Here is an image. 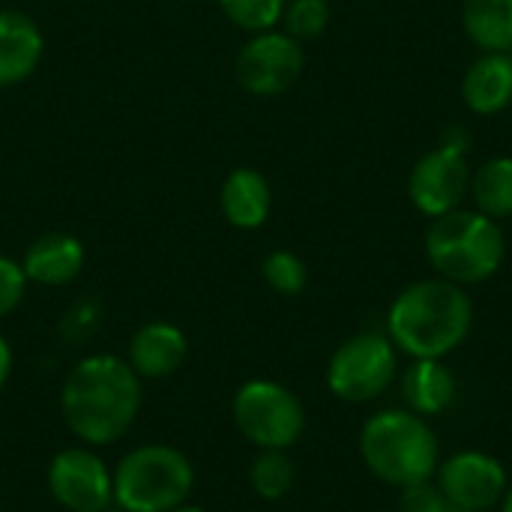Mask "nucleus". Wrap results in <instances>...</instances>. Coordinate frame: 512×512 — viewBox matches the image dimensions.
Masks as SVG:
<instances>
[{
	"mask_svg": "<svg viewBox=\"0 0 512 512\" xmlns=\"http://www.w3.org/2000/svg\"><path fill=\"white\" fill-rule=\"evenodd\" d=\"M60 411L69 432L84 444H114L141 411V378L120 357H84L63 381Z\"/></svg>",
	"mask_w": 512,
	"mask_h": 512,
	"instance_id": "obj_1",
	"label": "nucleus"
},
{
	"mask_svg": "<svg viewBox=\"0 0 512 512\" xmlns=\"http://www.w3.org/2000/svg\"><path fill=\"white\" fill-rule=\"evenodd\" d=\"M471 324L468 291L441 276L408 285L387 312L390 342L414 360H444L468 339Z\"/></svg>",
	"mask_w": 512,
	"mask_h": 512,
	"instance_id": "obj_2",
	"label": "nucleus"
},
{
	"mask_svg": "<svg viewBox=\"0 0 512 512\" xmlns=\"http://www.w3.org/2000/svg\"><path fill=\"white\" fill-rule=\"evenodd\" d=\"M360 456L366 468L393 489L435 480L441 444L432 426L414 411H378L360 429Z\"/></svg>",
	"mask_w": 512,
	"mask_h": 512,
	"instance_id": "obj_3",
	"label": "nucleus"
},
{
	"mask_svg": "<svg viewBox=\"0 0 512 512\" xmlns=\"http://www.w3.org/2000/svg\"><path fill=\"white\" fill-rule=\"evenodd\" d=\"M507 255L504 231L480 210H450L432 219L426 231V258L435 273L456 285H480L492 279Z\"/></svg>",
	"mask_w": 512,
	"mask_h": 512,
	"instance_id": "obj_4",
	"label": "nucleus"
},
{
	"mask_svg": "<svg viewBox=\"0 0 512 512\" xmlns=\"http://www.w3.org/2000/svg\"><path fill=\"white\" fill-rule=\"evenodd\" d=\"M195 486L192 462L165 444L126 453L114 471V501L129 512H171L183 507Z\"/></svg>",
	"mask_w": 512,
	"mask_h": 512,
	"instance_id": "obj_5",
	"label": "nucleus"
},
{
	"mask_svg": "<svg viewBox=\"0 0 512 512\" xmlns=\"http://www.w3.org/2000/svg\"><path fill=\"white\" fill-rule=\"evenodd\" d=\"M240 435L258 450H288L306 429L300 399L276 381H249L231 405Z\"/></svg>",
	"mask_w": 512,
	"mask_h": 512,
	"instance_id": "obj_6",
	"label": "nucleus"
},
{
	"mask_svg": "<svg viewBox=\"0 0 512 512\" xmlns=\"http://www.w3.org/2000/svg\"><path fill=\"white\" fill-rule=\"evenodd\" d=\"M396 381V345L387 333H357L336 348L327 366V387L342 402H372Z\"/></svg>",
	"mask_w": 512,
	"mask_h": 512,
	"instance_id": "obj_7",
	"label": "nucleus"
},
{
	"mask_svg": "<svg viewBox=\"0 0 512 512\" xmlns=\"http://www.w3.org/2000/svg\"><path fill=\"white\" fill-rule=\"evenodd\" d=\"M306 66L303 45L288 36L285 30H264L252 33V39L240 48L234 72L237 84L252 96H282L288 93Z\"/></svg>",
	"mask_w": 512,
	"mask_h": 512,
	"instance_id": "obj_8",
	"label": "nucleus"
},
{
	"mask_svg": "<svg viewBox=\"0 0 512 512\" xmlns=\"http://www.w3.org/2000/svg\"><path fill=\"white\" fill-rule=\"evenodd\" d=\"M471 189L468 171V147L447 144L429 150L408 177V198L414 210L429 219H438L450 210H459Z\"/></svg>",
	"mask_w": 512,
	"mask_h": 512,
	"instance_id": "obj_9",
	"label": "nucleus"
},
{
	"mask_svg": "<svg viewBox=\"0 0 512 512\" xmlns=\"http://www.w3.org/2000/svg\"><path fill=\"white\" fill-rule=\"evenodd\" d=\"M48 489L69 512H105L114 501V474L96 453L69 447L51 459Z\"/></svg>",
	"mask_w": 512,
	"mask_h": 512,
	"instance_id": "obj_10",
	"label": "nucleus"
},
{
	"mask_svg": "<svg viewBox=\"0 0 512 512\" xmlns=\"http://www.w3.org/2000/svg\"><path fill=\"white\" fill-rule=\"evenodd\" d=\"M435 483L462 512H489L510 486L504 465L480 450H465L444 459Z\"/></svg>",
	"mask_w": 512,
	"mask_h": 512,
	"instance_id": "obj_11",
	"label": "nucleus"
},
{
	"mask_svg": "<svg viewBox=\"0 0 512 512\" xmlns=\"http://www.w3.org/2000/svg\"><path fill=\"white\" fill-rule=\"evenodd\" d=\"M45 51V39L39 24L18 12L0 9V87H12L27 81Z\"/></svg>",
	"mask_w": 512,
	"mask_h": 512,
	"instance_id": "obj_12",
	"label": "nucleus"
},
{
	"mask_svg": "<svg viewBox=\"0 0 512 512\" xmlns=\"http://www.w3.org/2000/svg\"><path fill=\"white\" fill-rule=\"evenodd\" d=\"M21 270L27 282L45 285V288L69 285L84 270V246L78 237L63 234V231L45 234L27 246Z\"/></svg>",
	"mask_w": 512,
	"mask_h": 512,
	"instance_id": "obj_13",
	"label": "nucleus"
},
{
	"mask_svg": "<svg viewBox=\"0 0 512 512\" xmlns=\"http://www.w3.org/2000/svg\"><path fill=\"white\" fill-rule=\"evenodd\" d=\"M189 342L180 327L168 321L144 324L129 342V366L138 378H168L186 360Z\"/></svg>",
	"mask_w": 512,
	"mask_h": 512,
	"instance_id": "obj_14",
	"label": "nucleus"
},
{
	"mask_svg": "<svg viewBox=\"0 0 512 512\" xmlns=\"http://www.w3.org/2000/svg\"><path fill=\"white\" fill-rule=\"evenodd\" d=\"M219 207L228 225L240 231L261 228L273 207V192L267 177L255 168H234L219 189Z\"/></svg>",
	"mask_w": 512,
	"mask_h": 512,
	"instance_id": "obj_15",
	"label": "nucleus"
},
{
	"mask_svg": "<svg viewBox=\"0 0 512 512\" xmlns=\"http://www.w3.org/2000/svg\"><path fill=\"white\" fill-rule=\"evenodd\" d=\"M462 99L474 114H501L512 102V57L510 51L480 54L462 81Z\"/></svg>",
	"mask_w": 512,
	"mask_h": 512,
	"instance_id": "obj_16",
	"label": "nucleus"
},
{
	"mask_svg": "<svg viewBox=\"0 0 512 512\" xmlns=\"http://www.w3.org/2000/svg\"><path fill=\"white\" fill-rule=\"evenodd\" d=\"M456 378L444 360H414L402 375V396L420 417L444 414L456 402Z\"/></svg>",
	"mask_w": 512,
	"mask_h": 512,
	"instance_id": "obj_17",
	"label": "nucleus"
},
{
	"mask_svg": "<svg viewBox=\"0 0 512 512\" xmlns=\"http://www.w3.org/2000/svg\"><path fill=\"white\" fill-rule=\"evenodd\" d=\"M465 36L483 51L512 48V0H462Z\"/></svg>",
	"mask_w": 512,
	"mask_h": 512,
	"instance_id": "obj_18",
	"label": "nucleus"
},
{
	"mask_svg": "<svg viewBox=\"0 0 512 512\" xmlns=\"http://www.w3.org/2000/svg\"><path fill=\"white\" fill-rule=\"evenodd\" d=\"M471 198L477 210L495 222L512 216V156H495L471 174Z\"/></svg>",
	"mask_w": 512,
	"mask_h": 512,
	"instance_id": "obj_19",
	"label": "nucleus"
},
{
	"mask_svg": "<svg viewBox=\"0 0 512 512\" xmlns=\"http://www.w3.org/2000/svg\"><path fill=\"white\" fill-rule=\"evenodd\" d=\"M252 489L264 501H279L294 486V462L285 456V450H261V456L252 462Z\"/></svg>",
	"mask_w": 512,
	"mask_h": 512,
	"instance_id": "obj_20",
	"label": "nucleus"
},
{
	"mask_svg": "<svg viewBox=\"0 0 512 512\" xmlns=\"http://www.w3.org/2000/svg\"><path fill=\"white\" fill-rule=\"evenodd\" d=\"M288 0H219L225 18L249 33L273 30L282 21Z\"/></svg>",
	"mask_w": 512,
	"mask_h": 512,
	"instance_id": "obj_21",
	"label": "nucleus"
},
{
	"mask_svg": "<svg viewBox=\"0 0 512 512\" xmlns=\"http://www.w3.org/2000/svg\"><path fill=\"white\" fill-rule=\"evenodd\" d=\"M282 21H285V33L294 36L297 42L315 39L330 24V3L327 0H288Z\"/></svg>",
	"mask_w": 512,
	"mask_h": 512,
	"instance_id": "obj_22",
	"label": "nucleus"
},
{
	"mask_svg": "<svg viewBox=\"0 0 512 512\" xmlns=\"http://www.w3.org/2000/svg\"><path fill=\"white\" fill-rule=\"evenodd\" d=\"M261 273H264L267 285H270L276 294H288V297L300 294V291L306 288V279H309L306 264H303L294 252H288V249L270 252V255L264 258Z\"/></svg>",
	"mask_w": 512,
	"mask_h": 512,
	"instance_id": "obj_23",
	"label": "nucleus"
},
{
	"mask_svg": "<svg viewBox=\"0 0 512 512\" xmlns=\"http://www.w3.org/2000/svg\"><path fill=\"white\" fill-rule=\"evenodd\" d=\"M399 512H462L441 489L438 483L426 480L417 486L402 489L399 495Z\"/></svg>",
	"mask_w": 512,
	"mask_h": 512,
	"instance_id": "obj_24",
	"label": "nucleus"
},
{
	"mask_svg": "<svg viewBox=\"0 0 512 512\" xmlns=\"http://www.w3.org/2000/svg\"><path fill=\"white\" fill-rule=\"evenodd\" d=\"M24 288H27V276L21 264L0 255V318L18 309V303L24 300Z\"/></svg>",
	"mask_w": 512,
	"mask_h": 512,
	"instance_id": "obj_25",
	"label": "nucleus"
},
{
	"mask_svg": "<svg viewBox=\"0 0 512 512\" xmlns=\"http://www.w3.org/2000/svg\"><path fill=\"white\" fill-rule=\"evenodd\" d=\"M9 372H12V348H9V342L0 336V390H3V384L9 381Z\"/></svg>",
	"mask_w": 512,
	"mask_h": 512,
	"instance_id": "obj_26",
	"label": "nucleus"
},
{
	"mask_svg": "<svg viewBox=\"0 0 512 512\" xmlns=\"http://www.w3.org/2000/svg\"><path fill=\"white\" fill-rule=\"evenodd\" d=\"M501 512H512V483L507 486L504 498H501Z\"/></svg>",
	"mask_w": 512,
	"mask_h": 512,
	"instance_id": "obj_27",
	"label": "nucleus"
},
{
	"mask_svg": "<svg viewBox=\"0 0 512 512\" xmlns=\"http://www.w3.org/2000/svg\"><path fill=\"white\" fill-rule=\"evenodd\" d=\"M171 512H207V510H201V507H177V510H171Z\"/></svg>",
	"mask_w": 512,
	"mask_h": 512,
	"instance_id": "obj_28",
	"label": "nucleus"
},
{
	"mask_svg": "<svg viewBox=\"0 0 512 512\" xmlns=\"http://www.w3.org/2000/svg\"><path fill=\"white\" fill-rule=\"evenodd\" d=\"M114 512H129V510H120V507H117V510H114Z\"/></svg>",
	"mask_w": 512,
	"mask_h": 512,
	"instance_id": "obj_29",
	"label": "nucleus"
}]
</instances>
